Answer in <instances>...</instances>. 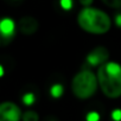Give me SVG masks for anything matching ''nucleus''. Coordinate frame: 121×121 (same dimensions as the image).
<instances>
[{
  "label": "nucleus",
  "mask_w": 121,
  "mask_h": 121,
  "mask_svg": "<svg viewBox=\"0 0 121 121\" xmlns=\"http://www.w3.org/2000/svg\"><path fill=\"white\" fill-rule=\"evenodd\" d=\"M99 87L104 96L117 99L121 96V64L117 62H106L97 69Z\"/></svg>",
  "instance_id": "obj_1"
},
{
  "label": "nucleus",
  "mask_w": 121,
  "mask_h": 121,
  "mask_svg": "<svg viewBox=\"0 0 121 121\" xmlns=\"http://www.w3.org/2000/svg\"><path fill=\"white\" fill-rule=\"evenodd\" d=\"M78 26L91 35H103L110 30V17L102 10L94 7H84L77 16Z\"/></svg>",
  "instance_id": "obj_2"
},
{
  "label": "nucleus",
  "mask_w": 121,
  "mask_h": 121,
  "mask_svg": "<svg viewBox=\"0 0 121 121\" xmlns=\"http://www.w3.org/2000/svg\"><path fill=\"white\" fill-rule=\"evenodd\" d=\"M99 87L97 76L88 69L81 70L77 73L71 81V90L73 94L80 100H87L91 97Z\"/></svg>",
  "instance_id": "obj_3"
},
{
  "label": "nucleus",
  "mask_w": 121,
  "mask_h": 121,
  "mask_svg": "<svg viewBox=\"0 0 121 121\" xmlns=\"http://www.w3.org/2000/svg\"><path fill=\"white\" fill-rule=\"evenodd\" d=\"M23 114L18 104L5 101L0 104V121H20Z\"/></svg>",
  "instance_id": "obj_4"
},
{
  "label": "nucleus",
  "mask_w": 121,
  "mask_h": 121,
  "mask_svg": "<svg viewBox=\"0 0 121 121\" xmlns=\"http://www.w3.org/2000/svg\"><path fill=\"white\" fill-rule=\"evenodd\" d=\"M108 58H109L108 49L104 46H97L87 55L86 60L90 67H100L106 62H108Z\"/></svg>",
  "instance_id": "obj_5"
},
{
  "label": "nucleus",
  "mask_w": 121,
  "mask_h": 121,
  "mask_svg": "<svg viewBox=\"0 0 121 121\" xmlns=\"http://www.w3.org/2000/svg\"><path fill=\"white\" fill-rule=\"evenodd\" d=\"M38 26H39L38 20L33 17H30V16L20 18V20L18 23L19 31L25 36H30V35L36 33V31L38 30Z\"/></svg>",
  "instance_id": "obj_6"
},
{
  "label": "nucleus",
  "mask_w": 121,
  "mask_h": 121,
  "mask_svg": "<svg viewBox=\"0 0 121 121\" xmlns=\"http://www.w3.org/2000/svg\"><path fill=\"white\" fill-rule=\"evenodd\" d=\"M14 30H16V24L11 18H4L0 22V32L1 36L5 37H12L14 35Z\"/></svg>",
  "instance_id": "obj_7"
},
{
  "label": "nucleus",
  "mask_w": 121,
  "mask_h": 121,
  "mask_svg": "<svg viewBox=\"0 0 121 121\" xmlns=\"http://www.w3.org/2000/svg\"><path fill=\"white\" fill-rule=\"evenodd\" d=\"M64 93V87L60 83H55L50 87V95L53 99H59Z\"/></svg>",
  "instance_id": "obj_8"
},
{
  "label": "nucleus",
  "mask_w": 121,
  "mask_h": 121,
  "mask_svg": "<svg viewBox=\"0 0 121 121\" xmlns=\"http://www.w3.org/2000/svg\"><path fill=\"white\" fill-rule=\"evenodd\" d=\"M23 121H39V115L35 110H27L22 116Z\"/></svg>",
  "instance_id": "obj_9"
},
{
  "label": "nucleus",
  "mask_w": 121,
  "mask_h": 121,
  "mask_svg": "<svg viewBox=\"0 0 121 121\" xmlns=\"http://www.w3.org/2000/svg\"><path fill=\"white\" fill-rule=\"evenodd\" d=\"M22 101H23V103L25 104V106H32L35 102H36V95L33 94V93H26V94H24L23 95V97H22Z\"/></svg>",
  "instance_id": "obj_10"
},
{
  "label": "nucleus",
  "mask_w": 121,
  "mask_h": 121,
  "mask_svg": "<svg viewBox=\"0 0 121 121\" xmlns=\"http://www.w3.org/2000/svg\"><path fill=\"white\" fill-rule=\"evenodd\" d=\"M102 3L109 7H113V9L121 7V0H102Z\"/></svg>",
  "instance_id": "obj_11"
},
{
  "label": "nucleus",
  "mask_w": 121,
  "mask_h": 121,
  "mask_svg": "<svg viewBox=\"0 0 121 121\" xmlns=\"http://www.w3.org/2000/svg\"><path fill=\"white\" fill-rule=\"evenodd\" d=\"M101 119V115L97 113V112H89L87 115H86V121H100Z\"/></svg>",
  "instance_id": "obj_12"
},
{
  "label": "nucleus",
  "mask_w": 121,
  "mask_h": 121,
  "mask_svg": "<svg viewBox=\"0 0 121 121\" xmlns=\"http://www.w3.org/2000/svg\"><path fill=\"white\" fill-rule=\"evenodd\" d=\"M110 117L113 121H121V109L120 108L113 109L110 113Z\"/></svg>",
  "instance_id": "obj_13"
},
{
  "label": "nucleus",
  "mask_w": 121,
  "mask_h": 121,
  "mask_svg": "<svg viewBox=\"0 0 121 121\" xmlns=\"http://www.w3.org/2000/svg\"><path fill=\"white\" fill-rule=\"evenodd\" d=\"M59 4H60V7L63 10L69 11L73 7V0H59Z\"/></svg>",
  "instance_id": "obj_14"
},
{
  "label": "nucleus",
  "mask_w": 121,
  "mask_h": 121,
  "mask_svg": "<svg viewBox=\"0 0 121 121\" xmlns=\"http://www.w3.org/2000/svg\"><path fill=\"white\" fill-rule=\"evenodd\" d=\"M94 0H80L81 5H83L84 7H90V5L93 4Z\"/></svg>",
  "instance_id": "obj_15"
},
{
  "label": "nucleus",
  "mask_w": 121,
  "mask_h": 121,
  "mask_svg": "<svg viewBox=\"0 0 121 121\" xmlns=\"http://www.w3.org/2000/svg\"><path fill=\"white\" fill-rule=\"evenodd\" d=\"M115 24L117 27H121V13H117L115 16Z\"/></svg>",
  "instance_id": "obj_16"
},
{
  "label": "nucleus",
  "mask_w": 121,
  "mask_h": 121,
  "mask_svg": "<svg viewBox=\"0 0 121 121\" xmlns=\"http://www.w3.org/2000/svg\"><path fill=\"white\" fill-rule=\"evenodd\" d=\"M0 76H4V67L0 65Z\"/></svg>",
  "instance_id": "obj_17"
}]
</instances>
